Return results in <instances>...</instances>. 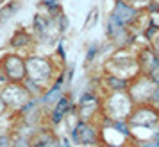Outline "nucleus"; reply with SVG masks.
<instances>
[{
  "mask_svg": "<svg viewBox=\"0 0 159 147\" xmlns=\"http://www.w3.org/2000/svg\"><path fill=\"white\" fill-rule=\"evenodd\" d=\"M7 115H9V110H7V106H6V102H4L2 95H0V120H2V118H6Z\"/></svg>",
  "mask_w": 159,
  "mask_h": 147,
  "instance_id": "11",
  "label": "nucleus"
},
{
  "mask_svg": "<svg viewBox=\"0 0 159 147\" xmlns=\"http://www.w3.org/2000/svg\"><path fill=\"white\" fill-rule=\"evenodd\" d=\"M70 138L75 145L82 147H100L102 142V126L98 122L79 120V124L70 131Z\"/></svg>",
  "mask_w": 159,
  "mask_h": 147,
  "instance_id": "3",
  "label": "nucleus"
},
{
  "mask_svg": "<svg viewBox=\"0 0 159 147\" xmlns=\"http://www.w3.org/2000/svg\"><path fill=\"white\" fill-rule=\"evenodd\" d=\"M109 18L115 20L116 23L123 25V27H129L130 23L138 18V9L134 7L132 4L125 2V0H116L115 7H113V11H111Z\"/></svg>",
  "mask_w": 159,
  "mask_h": 147,
  "instance_id": "8",
  "label": "nucleus"
},
{
  "mask_svg": "<svg viewBox=\"0 0 159 147\" xmlns=\"http://www.w3.org/2000/svg\"><path fill=\"white\" fill-rule=\"evenodd\" d=\"M29 147H59V135L50 126H39L29 135Z\"/></svg>",
  "mask_w": 159,
  "mask_h": 147,
  "instance_id": "7",
  "label": "nucleus"
},
{
  "mask_svg": "<svg viewBox=\"0 0 159 147\" xmlns=\"http://www.w3.org/2000/svg\"><path fill=\"white\" fill-rule=\"evenodd\" d=\"M63 70H65V66H61V63L56 61L54 56L41 54L38 50L25 56V74H27L25 79L36 84L41 92L48 88Z\"/></svg>",
  "mask_w": 159,
  "mask_h": 147,
  "instance_id": "1",
  "label": "nucleus"
},
{
  "mask_svg": "<svg viewBox=\"0 0 159 147\" xmlns=\"http://www.w3.org/2000/svg\"><path fill=\"white\" fill-rule=\"evenodd\" d=\"M6 2H7V0H0V6H4V4H6Z\"/></svg>",
  "mask_w": 159,
  "mask_h": 147,
  "instance_id": "15",
  "label": "nucleus"
},
{
  "mask_svg": "<svg viewBox=\"0 0 159 147\" xmlns=\"http://www.w3.org/2000/svg\"><path fill=\"white\" fill-rule=\"evenodd\" d=\"M6 83H7V79H6V75L2 74V70H0V88H2V86H4Z\"/></svg>",
  "mask_w": 159,
  "mask_h": 147,
  "instance_id": "14",
  "label": "nucleus"
},
{
  "mask_svg": "<svg viewBox=\"0 0 159 147\" xmlns=\"http://www.w3.org/2000/svg\"><path fill=\"white\" fill-rule=\"evenodd\" d=\"M143 147H159V140L154 138V140H150V142H145Z\"/></svg>",
  "mask_w": 159,
  "mask_h": 147,
  "instance_id": "13",
  "label": "nucleus"
},
{
  "mask_svg": "<svg viewBox=\"0 0 159 147\" xmlns=\"http://www.w3.org/2000/svg\"><path fill=\"white\" fill-rule=\"evenodd\" d=\"M0 70L6 75L7 83H23L25 74V56L20 52L6 50L0 56Z\"/></svg>",
  "mask_w": 159,
  "mask_h": 147,
  "instance_id": "4",
  "label": "nucleus"
},
{
  "mask_svg": "<svg viewBox=\"0 0 159 147\" xmlns=\"http://www.w3.org/2000/svg\"><path fill=\"white\" fill-rule=\"evenodd\" d=\"M0 95H2L4 102L7 106L9 115H16L18 111L23 110L34 99L23 83H6L0 88Z\"/></svg>",
  "mask_w": 159,
  "mask_h": 147,
  "instance_id": "2",
  "label": "nucleus"
},
{
  "mask_svg": "<svg viewBox=\"0 0 159 147\" xmlns=\"http://www.w3.org/2000/svg\"><path fill=\"white\" fill-rule=\"evenodd\" d=\"M75 108V99H73L72 92H66L65 95L59 99L57 102L52 106L50 110L47 111V117H45V124L57 129L59 126L63 124L65 117L70 113V111Z\"/></svg>",
  "mask_w": 159,
  "mask_h": 147,
  "instance_id": "6",
  "label": "nucleus"
},
{
  "mask_svg": "<svg viewBox=\"0 0 159 147\" xmlns=\"http://www.w3.org/2000/svg\"><path fill=\"white\" fill-rule=\"evenodd\" d=\"M22 9H23L22 0H7L4 6H0V27L11 22V20H15Z\"/></svg>",
  "mask_w": 159,
  "mask_h": 147,
  "instance_id": "9",
  "label": "nucleus"
},
{
  "mask_svg": "<svg viewBox=\"0 0 159 147\" xmlns=\"http://www.w3.org/2000/svg\"><path fill=\"white\" fill-rule=\"evenodd\" d=\"M97 22H98V9L93 7L91 11H89L86 22H84V31H89L91 27H95V25H97Z\"/></svg>",
  "mask_w": 159,
  "mask_h": 147,
  "instance_id": "10",
  "label": "nucleus"
},
{
  "mask_svg": "<svg viewBox=\"0 0 159 147\" xmlns=\"http://www.w3.org/2000/svg\"><path fill=\"white\" fill-rule=\"evenodd\" d=\"M150 104H152V106H157V108H159V86H156V90L152 92Z\"/></svg>",
  "mask_w": 159,
  "mask_h": 147,
  "instance_id": "12",
  "label": "nucleus"
},
{
  "mask_svg": "<svg viewBox=\"0 0 159 147\" xmlns=\"http://www.w3.org/2000/svg\"><path fill=\"white\" fill-rule=\"evenodd\" d=\"M6 47H7V50L20 52L23 56H27L38 49L36 38L32 34V31L25 25H18L11 31V34L7 36V41H6Z\"/></svg>",
  "mask_w": 159,
  "mask_h": 147,
  "instance_id": "5",
  "label": "nucleus"
}]
</instances>
